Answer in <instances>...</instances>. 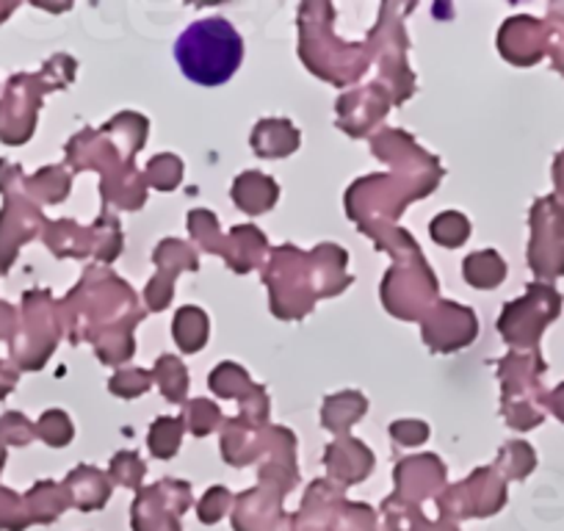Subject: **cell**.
I'll list each match as a JSON object with an SVG mask.
<instances>
[{
  "instance_id": "1",
  "label": "cell",
  "mask_w": 564,
  "mask_h": 531,
  "mask_svg": "<svg viewBox=\"0 0 564 531\" xmlns=\"http://www.w3.org/2000/svg\"><path fill=\"white\" fill-rule=\"evenodd\" d=\"M241 36L221 18L188 25L175 45V58L183 75L203 86H221L230 80L241 64Z\"/></svg>"
}]
</instances>
